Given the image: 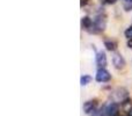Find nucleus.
Wrapping results in <instances>:
<instances>
[{"label":"nucleus","mask_w":132,"mask_h":116,"mask_svg":"<svg viewBox=\"0 0 132 116\" xmlns=\"http://www.w3.org/2000/svg\"><path fill=\"white\" fill-rule=\"evenodd\" d=\"M95 79L97 82H108L111 79V74L105 68H98L97 72H96Z\"/></svg>","instance_id":"obj_1"},{"label":"nucleus","mask_w":132,"mask_h":116,"mask_svg":"<svg viewBox=\"0 0 132 116\" xmlns=\"http://www.w3.org/2000/svg\"><path fill=\"white\" fill-rule=\"evenodd\" d=\"M81 27H82V29L87 30L88 33H97L95 26H94V22L88 16H84L81 19Z\"/></svg>","instance_id":"obj_2"},{"label":"nucleus","mask_w":132,"mask_h":116,"mask_svg":"<svg viewBox=\"0 0 132 116\" xmlns=\"http://www.w3.org/2000/svg\"><path fill=\"white\" fill-rule=\"evenodd\" d=\"M94 26H95L97 33L103 32V30L105 29V26H107V18H105V15L100 14V15L96 16L95 21H94Z\"/></svg>","instance_id":"obj_3"},{"label":"nucleus","mask_w":132,"mask_h":116,"mask_svg":"<svg viewBox=\"0 0 132 116\" xmlns=\"http://www.w3.org/2000/svg\"><path fill=\"white\" fill-rule=\"evenodd\" d=\"M112 64H114V66L117 68V70H122V68H124L126 65L125 59H124L123 56L118 52H116L114 56H112Z\"/></svg>","instance_id":"obj_4"},{"label":"nucleus","mask_w":132,"mask_h":116,"mask_svg":"<svg viewBox=\"0 0 132 116\" xmlns=\"http://www.w3.org/2000/svg\"><path fill=\"white\" fill-rule=\"evenodd\" d=\"M96 108H97V101L96 100L86 101L84 103V106H82V109H84L85 114H93L96 110Z\"/></svg>","instance_id":"obj_5"},{"label":"nucleus","mask_w":132,"mask_h":116,"mask_svg":"<svg viewBox=\"0 0 132 116\" xmlns=\"http://www.w3.org/2000/svg\"><path fill=\"white\" fill-rule=\"evenodd\" d=\"M108 116H117L119 112V106L117 102H110L109 105H105Z\"/></svg>","instance_id":"obj_6"},{"label":"nucleus","mask_w":132,"mask_h":116,"mask_svg":"<svg viewBox=\"0 0 132 116\" xmlns=\"http://www.w3.org/2000/svg\"><path fill=\"white\" fill-rule=\"evenodd\" d=\"M96 64L98 68H104L107 66V56L103 51H98L96 53Z\"/></svg>","instance_id":"obj_7"},{"label":"nucleus","mask_w":132,"mask_h":116,"mask_svg":"<svg viewBox=\"0 0 132 116\" xmlns=\"http://www.w3.org/2000/svg\"><path fill=\"white\" fill-rule=\"evenodd\" d=\"M122 109L126 113L130 112V110L132 109V99L126 98L125 100L122 101Z\"/></svg>","instance_id":"obj_8"},{"label":"nucleus","mask_w":132,"mask_h":116,"mask_svg":"<svg viewBox=\"0 0 132 116\" xmlns=\"http://www.w3.org/2000/svg\"><path fill=\"white\" fill-rule=\"evenodd\" d=\"M104 47L108 51H115L117 48V43L115 41H105L104 42Z\"/></svg>","instance_id":"obj_9"},{"label":"nucleus","mask_w":132,"mask_h":116,"mask_svg":"<svg viewBox=\"0 0 132 116\" xmlns=\"http://www.w3.org/2000/svg\"><path fill=\"white\" fill-rule=\"evenodd\" d=\"M90 81H92V77H90V75H82L81 80H80V84H81L82 86H86V85H88Z\"/></svg>","instance_id":"obj_10"},{"label":"nucleus","mask_w":132,"mask_h":116,"mask_svg":"<svg viewBox=\"0 0 132 116\" xmlns=\"http://www.w3.org/2000/svg\"><path fill=\"white\" fill-rule=\"evenodd\" d=\"M124 34H125V37H126L128 40L132 38V26H131V27H129L128 29L125 30V33H124Z\"/></svg>","instance_id":"obj_11"},{"label":"nucleus","mask_w":132,"mask_h":116,"mask_svg":"<svg viewBox=\"0 0 132 116\" xmlns=\"http://www.w3.org/2000/svg\"><path fill=\"white\" fill-rule=\"evenodd\" d=\"M87 4H88V0H81V1H80V6H81V7L86 6Z\"/></svg>","instance_id":"obj_12"},{"label":"nucleus","mask_w":132,"mask_h":116,"mask_svg":"<svg viewBox=\"0 0 132 116\" xmlns=\"http://www.w3.org/2000/svg\"><path fill=\"white\" fill-rule=\"evenodd\" d=\"M117 0H104V2L105 4H108V5H112V4H115Z\"/></svg>","instance_id":"obj_13"},{"label":"nucleus","mask_w":132,"mask_h":116,"mask_svg":"<svg viewBox=\"0 0 132 116\" xmlns=\"http://www.w3.org/2000/svg\"><path fill=\"white\" fill-rule=\"evenodd\" d=\"M128 48L132 50V38H130V40L128 41Z\"/></svg>","instance_id":"obj_14"},{"label":"nucleus","mask_w":132,"mask_h":116,"mask_svg":"<svg viewBox=\"0 0 132 116\" xmlns=\"http://www.w3.org/2000/svg\"><path fill=\"white\" fill-rule=\"evenodd\" d=\"M128 116H132V109H131V110H130V112H129V113H128Z\"/></svg>","instance_id":"obj_15"},{"label":"nucleus","mask_w":132,"mask_h":116,"mask_svg":"<svg viewBox=\"0 0 132 116\" xmlns=\"http://www.w3.org/2000/svg\"><path fill=\"white\" fill-rule=\"evenodd\" d=\"M124 1H126V2H129V1H132V0H124Z\"/></svg>","instance_id":"obj_16"}]
</instances>
